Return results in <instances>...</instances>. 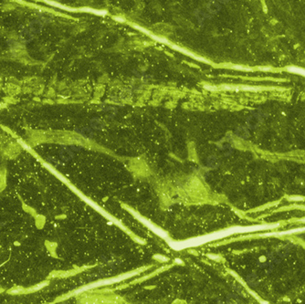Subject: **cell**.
I'll use <instances>...</instances> for the list:
<instances>
[{"mask_svg":"<svg viewBox=\"0 0 305 304\" xmlns=\"http://www.w3.org/2000/svg\"><path fill=\"white\" fill-rule=\"evenodd\" d=\"M172 304H187V303H186V302H184L182 300H176V301L173 302Z\"/></svg>","mask_w":305,"mask_h":304,"instance_id":"cell-2","label":"cell"},{"mask_svg":"<svg viewBox=\"0 0 305 304\" xmlns=\"http://www.w3.org/2000/svg\"><path fill=\"white\" fill-rule=\"evenodd\" d=\"M84 304H123V301L115 295L93 293L87 295Z\"/></svg>","mask_w":305,"mask_h":304,"instance_id":"cell-1","label":"cell"}]
</instances>
